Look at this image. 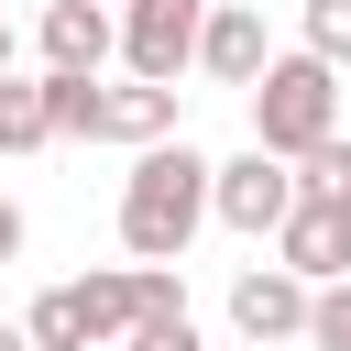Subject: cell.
I'll return each instance as SVG.
<instances>
[{"label": "cell", "mask_w": 351, "mask_h": 351, "mask_svg": "<svg viewBox=\"0 0 351 351\" xmlns=\"http://www.w3.org/2000/svg\"><path fill=\"white\" fill-rule=\"evenodd\" d=\"M208 219V154L197 143H154L132 176H121V241L132 263H176Z\"/></svg>", "instance_id": "1"}, {"label": "cell", "mask_w": 351, "mask_h": 351, "mask_svg": "<svg viewBox=\"0 0 351 351\" xmlns=\"http://www.w3.org/2000/svg\"><path fill=\"white\" fill-rule=\"evenodd\" d=\"M329 132H340V77H329L318 55H274V66H263V88H252V154L307 165Z\"/></svg>", "instance_id": "2"}, {"label": "cell", "mask_w": 351, "mask_h": 351, "mask_svg": "<svg viewBox=\"0 0 351 351\" xmlns=\"http://www.w3.org/2000/svg\"><path fill=\"white\" fill-rule=\"evenodd\" d=\"M197 33H208V0H121V55L143 88H176L197 66Z\"/></svg>", "instance_id": "3"}, {"label": "cell", "mask_w": 351, "mask_h": 351, "mask_svg": "<svg viewBox=\"0 0 351 351\" xmlns=\"http://www.w3.org/2000/svg\"><path fill=\"white\" fill-rule=\"evenodd\" d=\"M208 208H219L230 230L274 241V230L296 219V165H274V154H230V165H208Z\"/></svg>", "instance_id": "4"}, {"label": "cell", "mask_w": 351, "mask_h": 351, "mask_svg": "<svg viewBox=\"0 0 351 351\" xmlns=\"http://www.w3.org/2000/svg\"><path fill=\"white\" fill-rule=\"evenodd\" d=\"M274 263L318 296V285H351V208H318V197H296V219L274 230Z\"/></svg>", "instance_id": "5"}, {"label": "cell", "mask_w": 351, "mask_h": 351, "mask_svg": "<svg viewBox=\"0 0 351 351\" xmlns=\"http://www.w3.org/2000/svg\"><path fill=\"white\" fill-rule=\"evenodd\" d=\"M230 329L263 351V340H307V285L285 274V263H252L241 285H230Z\"/></svg>", "instance_id": "6"}, {"label": "cell", "mask_w": 351, "mask_h": 351, "mask_svg": "<svg viewBox=\"0 0 351 351\" xmlns=\"http://www.w3.org/2000/svg\"><path fill=\"white\" fill-rule=\"evenodd\" d=\"M121 44V22L99 0H55L44 11V77H99V55Z\"/></svg>", "instance_id": "7"}, {"label": "cell", "mask_w": 351, "mask_h": 351, "mask_svg": "<svg viewBox=\"0 0 351 351\" xmlns=\"http://www.w3.org/2000/svg\"><path fill=\"white\" fill-rule=\"evenodd\" d=\"M197 66L219 77V88H263V66H274V44H263V11H208V33H197Z\"/></svg>", "instance_id": "8"}, {"label": "cell", "mask_w": 351, "mask_h": 351, "mask_svg": "<svg viewBox=\"0 0 351 351\" xmlns=\"http://www.w3.org/2000/svg\"><path fill=\"white\" fill-rule=\"evenodd\" d=\"M99 143H132V154H154V143H176V88H99Z\"/></svg>", "instance_id": "9"}, {"label": "cell", "mask_w": 351, "mask_h": 351, "mask_svg": "<svg viewBox=\"0 0 351 351\" xmlns=\"http://www.w3.org/2000/svg\"><path fill=\"white\" fill-rule=\"evenodd\" d=\"M55 143V121H44V77L22 88V77H0V154H44Z\"/></svg>", "instance_id": "10"}, {"label": "cell", "mask_w": 351, "mask_h": 351, "mask_svg": "<svg viewBox=\"0 0 351 351\" xmlns=\"http://www.w3.org/2000/svg\"><path fill=\"white\" fill-rule=\"evenodd\" d=\"M44 121L55 143H99V77H44Z\"/></svg>", "instance_id": "11"}, {"label": "cell", "mask_w": 351, "mask_h": 351, "mask_svg": "<svg viewBox=\"0 0 351 351\" xmlns=\"http://www.w3.org/2000/svg\"><path fill=\"white\" fill-rule=\"evenodd\" d=\"M22 340H33V351H88V318H77V285H44V296H33V318H22Z\"/></svg>", "instance_id": "12"}, {"label": "cell", "mask_w": 351, "mask_h": 351, "mask_svg": "<svg viewBox=\"0 0 351 351\" xmlns=\"http://www.w3.org/2000/svg\"><path fill=\"white\" fill-rule=\"evenodd\" d=\"M296 197H318V208H351V143L329 132L307 165H296Z\"/></svg>", "instance_id": "13"}, {"label": "cell", "mask_w": 351, "mask_h": 351, "mask_svg": "<svg viewBox=\"0 0 351 351\" xmlns=\"http://www.w3.org/2000/svg\"><path fill=\"white\" fill-rule=\"evenodd\" d=\"M296 55H318V66L340 77V66H351V0H307V44H296Z\"/></svg>", "instance_id": "14"}, {"label": "cell", "mask_w": 351, "mask_h": 351, "mask_svg": "<svg viewBox=\"0 0 351 351\" xmlns=\"http://www.w3.org/2000/svg\"><path fill=\"white\" fill-rule=\"evenodd\" d=\"M307 351H351V285H318L307 296Z\"/></svg>", "instance_id": "15"}, {"label": "cell", "mask_w": 351, "mask_h": 351, "mask_svg": "<svg viewBox=\"0 0 351 351\" xmlns=\"http://www.w3.org/2000/svg\"><path fill=\"white\" fill-rule=\"evenodd\" d=\"M121 351H197V318H186V307H176V318H143Z\"/></svg>", "instance_id": "16"}, {"label": "cell", "mask_w": 351, "mask_h": 351, "mask_svg": "<svg viewBox=\"0 0 351 351\" xmlns=\"http://www.w3.org/2000/svg\"><path fill=\"white\" fill-rule=\"evenodd\" d=\"M11 252H22V208L0 197V263H11Z\"/></svg>", "instance_id": "17"}, {"label": "cell", "mask_w": 351, "mask_h": 351, "mask_svg": "<svg viewBox=\"0 0 351 351\" xmlns=\"http://www.w3.org/2000/svg\"><path fill=\"white\" fill-rule=\"evenodd\" d=\"M0 351H33V340H22V329H11V318H0Z\"/></svg>", "instance_id": "18"}, {"label": "cell", "mask_w": 351, "mask_h": 351, "mask_svg": "<svg viewBox=\"0 0 351 351\" xmlns=\"http://www.w3.org/2000/svg\"><path fill=\"white\" fill-rule=\"evenodd\" d=\"M0 77H11V22H0Z\"/></svg>", "instance_id": "19"}]
</instances>
